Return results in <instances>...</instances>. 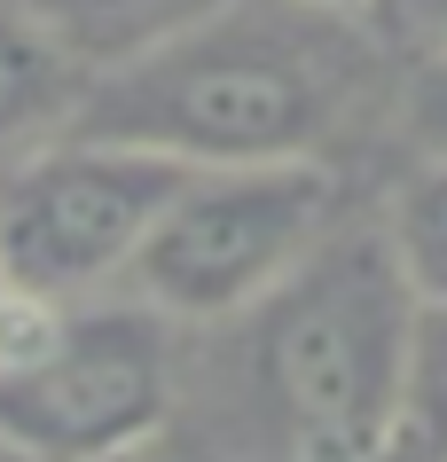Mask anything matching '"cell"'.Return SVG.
I'll return each mask as SVG.
<instances>
[{
	"mask_svg": "<svg viewBox=\"0 0 447 462\" xmlns=\"http://www.w3.org/2000/svg\"><path fill=\"white\" fill-rule=\"evenodd\" d=\"M377 87L361 16L298 0H228L181 40L95 79L79 134L157 149L173 165H298L322 157Z\"/></svg>",
	"mask_w": 447,
	"mask_h": 462,
	"instance_id": "6da1fadb",
	"label": "cell"
},
{
	"mask_svg": "<svg viewBox=\"0 0 447 462\" xmlns=\"http://www.w3.org/2000/svg\"><path fill=\"white\" fill-rule=\"evenodd\" d=\"M236 321V392L259 447L283 462H393L416 298L377 219H338V236Z\"/></svg>",
	"mask_w": 447,
	"mask_h": 462,
	"instance_id": "7a4b0ae2",
	"label": "cell"
},
{
	"mask_svg": "<svg viewBox=\"0 0 447 462\" xmlns=\"http://www.w3.org/2000/svg\"><path fill=\"white\" fill-rule=\"evenodd\" d=\"M181 337L142 298H0V439L24 462H118L165 431Z\"/></svg>",
	"mask_w": 447,
	"mask_h": 462,
	"instance_id": "3957f363",
	"label": "cell"
},
{
	"mask_svg": "<svg viewBox=\"0 0 447 462\" xmlns=\"http://www.w3.org/2000/svg\"><path fill=\"white\" fill-rule=\"evenodd\" d=\"M338 219H346V180L322 157L204 165L157 212L118 291L165 314L173 329H212L251 314L283 274H298L338 236Z\"/></svg>",
	"mask_w": 447,
	"mask_h": 462,
	"instance_id": "277c9868",
	"label": "cell"
},
{
	"mask_svg": "<svg viewBox=\"0 0 447 462\" xmlns=\"http://www.w3.org/2000/svg\"><path fill=\"white\" fill-rule=\"evenodd\" d=\"M189 165L102 134H63L0 172V282L40 306L110 298Z\"/></svg>",
	"mask_w": 447,
	"mask_h": 462,
	"instance_id": "5b68a950",
	"label": "cell"
},
{
	"mask_svg": "<svg viewBox=\"0 0 447 462\" xmlns=\"http://www.w3.org/2000/svg\"><path fill=\"white\" fill-rule=\"evenodd\" d=\"M95 71L55 40L24 0H0V172L79 134Z\"/></svg>",
	"mask_w": 447,
	"mask_h": 462,
	"instance_id": "8992f818",
	"label": "cell"
},
{
	"mask_svg": "<svg viewBox=\"0 0 447 462\" xmlns=\"http://www.w3.org/2000/svg\"><path fill=\"white\" fill-rule=\"evenodd\" d=\"M24 8L102 79V71H118V63H134V55L181 40L189 24H204L228 0H24Z\"/></svg>",
	"mask_w": 447,
	"mask_h": 462,
	"instance_id": "52a82bcc",
	"label": "cell"
},
{
	"mask_svg": "<svg viewBox=\"0 0 447 462\" xmlns=\"http://www.w3.org/2000/svg\"><path fill=\"white\" fill-rule=\"evenodd\" d=\"M377 227H385V251H393L408 298L447 314V157H416L400 172Z\"/></svg>",
	"mask_w": 447,
	"mask_h": 462,
	"instance_id": "ba28073f",
	"label": "cell"
},
{
	"mask_svg": "<svg viewBox=\"0 0 447 462\" xmlns=\"http://www.w3.org/2000/svg\"><path fill=\"white\" fill-rule=\"evenodd\" d=\"M393 455L440 462L447 455V314L416 306V337H408V392H400V447Z\"/></svg>",
	"mask_w": 447,
	"mask_h": 462,
	"instance_id": "9c48e42d",
	"label": "cell"
},
{
	"mask_svg": "<svg viewBox=\"0 0 447 462\" xmlns=\"http://www.w3.org/2000/svg\"><path fill=\"white\" fill-rule=\"evenodd\" d=\"M400 134L416 157H447V48H424V63L400 87Z\"/></svg>",
	"mask_w": 447,
	"mask_h": 462,
	"instance_id": "30bf717a",
	"label": "cell"
},
{
	"mask_svg": "<svg viewBox=\"0 0 447 462\" xmlns=\"http://www.w3.org/2000/svg\"><path fill=\"white\" fill-rule=\"evenodd\" d=\"M385 8H400V24L416 32V40L447 48V0H385Z\"/></svg>",
	"mask_w": 447,
	"mask_h": 462,
	"instance_id": "8fae6325",
	"label": "cell"
},
{
	"mask_svg": "<svg viewBox=\"0 0 447 462\" xmlns=\"http://www.w3.org/2000/svg\"><path fill=\"white\" fill-rule=\"evenodd\" d=\"M298 8H322V16H369V8H385V0H298Z\"/></svg>",
	"mask_w": 447,
	"mask_h": 462,
	"instance_id": "7c38bea8",
	"label": "cell"
},
{
	"mask_svg": "<svg viewBox=\"0 0 447 462\" xmlns=\"http://www.w3.org/2000/svg\"><path fill=\"white\" fill-rule=\"evenodd\" d=\"M0 462H24V455H16V447H8V439H0Z\"/></svg>",
	"mask_w": 447,
	"mask_h": 462,
	"instance_id": "4fadbf2b",
	"label": "cell"
},
{
	"mask_svg": "<svg viewBox=\"0 0 447 462\" xmlns=\"http://www.w3.org/2000/svg\"><path fill=\"white\" fill-rule=\"evenodd\" d=\"M118 462H157V455H149V447H142V455H118Z\"/></svg>",
	"mask_w": 447,
	"mask_h": 462,
	"instance_id": "5bb4252c",
	"label": "cell"
},
{
	"mask_svg": "<svg viewBox=\"0 0 447 462\" xmlns=\"http://www.w3.org/2000/svg\"><path fill=\"white\" fill-rule=\"evenodd\" d=\"M0 298H8V282H0Z\"/></svg>",
	"mask_w": 447,
	"mask_h": 462,
	"instance_id": "9a60e30c",
	"label": "cell"
},
{
	"mask_svg": "<svg viewBox=\"0 0 447 462\" xmlns=\"http://www.w3.org/2000/svg\"><path fill=\"white\" fill-rule=\"evenodd\" d=\"M440 462H447V455H440Z\"/></svg>",
	"mask_w": 447,
	"mask_h": 462,
	"instance_id": "2e32d148",
	"label": "cell"
}]
</instances>
